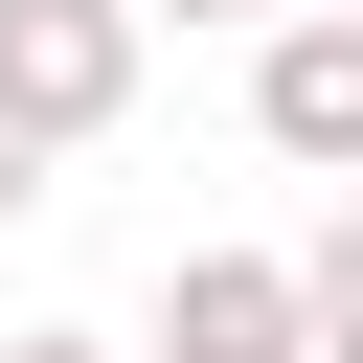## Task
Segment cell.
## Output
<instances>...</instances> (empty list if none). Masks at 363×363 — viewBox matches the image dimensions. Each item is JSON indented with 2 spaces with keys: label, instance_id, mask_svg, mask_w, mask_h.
I'll list each match as a JSON object with an SVG mask.
<instances>
[{
  "label": "cell",
  "instance_id": "2",
  "mask_svg": "<svg viewBox=\"0 0 363 363\" xmlns=\"http://www.w3.org/2000/svg\"><path fill=\"white\" fill-rule=\"evenodd\" d=\"M250 136H272L295 182H363V23H340V0L250 23Z\"/></svg>",
  "mask_w": 363,
  "mask_h": 363
},
{
  "label": "cell",
  "instance_id": "8",
  "mask_svg": "<svg viewBox=\"0 0 363 363\" xmlns=\"http://www.w3.org/2000/svg\"><path fill=\"white\" fill-rule=\"evenodd\" d=\"M340 23H363V0H340Z\"/></svg>",
  "mask_w": 363,
  "mask_h": 363
},
{
  "label": "cell",
  "instance_id": "1",
  "mask_svg": "<svg viewBox=\"0 0 363 363\" xmlns=\"http://www.w3.org/2000/svg\"><path fill=\"white\" fill-rule=\"evenodd\" d=\"M0 113H23L45 159H91V136L136 113V0H0Z\"/></svg>",
  "mask_w": 363,
  "mask_h": 363
},
{
  "label": "cell",
  "instance_id": "7",
  "mask_svg": "<svg viewBox=\"0 0 363 363\" xmlns=\"http://www.w3.org/2000/svg\"><path fill=\"white\" fill-rule=\"evenodd\" d=\"M0 363H113V340H68V318H23V340H0Z\"/></svg>",
  "mask_w": 363,
  "mask_h": 363
},
{
  "label": "cell",
  "instance_id": "6",
  "mask_svg": "<svg viewBox=\"0 0 363 363\" xmlns=\"http://www.w3.org/2000/svg\"><path fill=\"white\" fill-rule=\"evenodd\" d=\"M0 204H45V136H23V113H0Z\"/></svg>",
  "mask_w": 363,
  "mask_h": 363
},
{
  "label": "cell",
  "instance_id": "4",
  "mask_svg": "<svg viewBox=\"0 0 363 363\" xmlns=\"http://www.w3.org/2000/svg\"><path fill=\"white\" fill-rule=\"evenodd\" d=\"M295 363H363V204L295 250Z\"/></svg>",
  "mask_w": 363,
  "mask_h": 363
},
{
  "label": "cell",
  "instance_id": "5",
  "mask_svg": "<svg viewBox=\"0 0 363 363\" xmlns=\"http://www.w3.org/2000/svg\"><path fill=\"white\" fill-rule=\"evenodd\" d=\"M159 23H295V0H136V45H159Z\"/></svg>",
  "mask_w": 363,
  "mask_h": 363
},
{
  "label": "cell",
  "instance_id": "3",
  "mask_svg": "<svg viewBox=\"0 0 363 363\" xmlns=\"http://www.w3.org/2000/svg\"><path fill=\"white\" fill-rule=\"evenodd\" d=\"M159 363H295V250H182L159 272Z\"/></svg>",
  "mask_w": 363,
  "mask_h": 363
}]
</instances>
